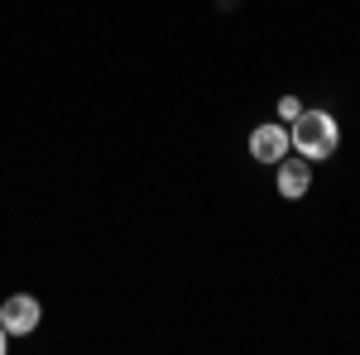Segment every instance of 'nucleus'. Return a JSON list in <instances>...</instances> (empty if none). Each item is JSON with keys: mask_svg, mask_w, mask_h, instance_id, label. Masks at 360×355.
<instances>
[{"mask_svg": "<svg viewBox=\"0 0 360 355\" xmlns=\"http://www.w3.org/2000/svg\"><path fill=\"white\" fill-rule=\"evenodd\" d=\"M288 135H293V149L307 164H322V159H332L341 149V125H336L332 110H322V106H303V115L288 125Z\"/></svg>", "mask_w": 360, "mask_h": 355, "instance_id": "obj_1", "label": "nucleus"}, {"mask_svg": "<svg viewBox=\"0 0 360 355\" xmlns=\"http://www.w3.org/2000/svg\"><path fill=\"white\" fill-rule=\"evenodd\" d=\"M288 149H293V135H288L283 120H264V125L250 130V159H255V164L274 168L278 159H288Z\"/></svg>", "mask_w": 360, "mask_h": 355, "instance_id": "obj_2", "label": "nucleus"}, {"mask_svg": "<svg viewBox=\"0 0 360 355\" xmlns=\"http://www.w3.org/2000/svg\"><path fill=\"white\" fill-rule=\"evenodd\" d=\"M44 322V302L34 298V293H10V298L0 302V327L10 331V336H34Z\"/></svg>", "mask_w": 360, "mask_h": 355, "instance_id": "obj_3", "label": "nucleus"}, {"mask_svg": "<svg viewBox=\"0 0 360 355\" xmlns=\"http://www.w3.org/2000/svg\"><path fill=\"white\" fill-rule=\"evenodd\" d=\"M274 168H278V173H274L278 197L298 202V197H307V192H312V164H307L303 154H298V159H278Z\"/></svg>", "mask_w": 360, "mask_h": 355, "instance_id": "obj_4", "label": "nucleus"}, {"mask_svg": "<svg viewBox=\"0 0 360 355\" xmlns=\"http://www.w3.org/2000/svg\"><path fill=\"white\" fill-rule=\"evenodd\" d=\"M298 115H303V101H298V96H283V101H278V120H283V125H293Z\"/></svg>", "mask_w": 360, "mask_h": 355, "instance_id": "obj_5", "label": "nucleus"}, {"mask_svg": "<svg viewBox=\"0 0 360 355\" xmlns=\"http://www.w3.org/2000/svg\"><path fill=\"white\" fill-rule=\"evenodd\" d=\"M5 346H10V331L0 327V355H5Z\"/></svg>", "mask_w": 360, "mask_h": 355, "instance_id": "obj_6", "label": "nucleus"}]
</instances>
